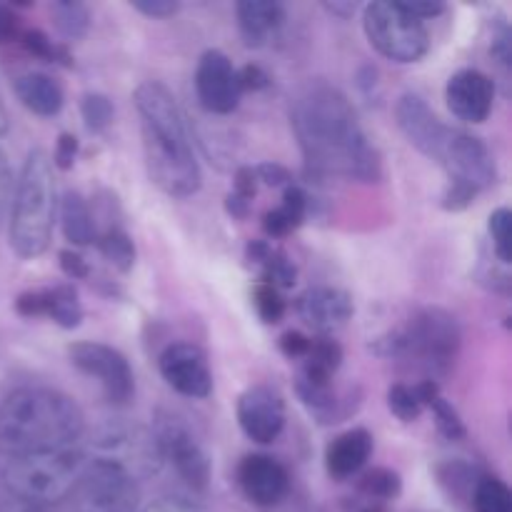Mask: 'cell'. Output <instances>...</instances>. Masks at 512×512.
Returning <instances> with one entry per match:
<instances>
[{"label": "cell", "mask_w": 512, "mask_h": 512, "mask_svg": "<svg viewBox=\"0 0 512 512\" xmlns=\"http://www.w3.org/2000/svg\"><path fill=\"white\" fill-rule=\"evenodd\" d=\"M290 128L310 173L378 183L380 153L348 95L325 80H305L290 95Z\"/></svg>", "instance_id": "6da1fadb"}, {"label": "cell", "mask_w": 512, "mask_h": 512, "mask_svg": "<svg viewBox=\"0 0 512 512\" xmlns=\"http://www.w3.org/2000/svg\"><path fill=\"white\" fill-rule=\"evenodd\" d=\"M133 103L140 118L148 178L170 198H193L203 185V175L175 95L160 80H145L135 88Z\"/></svg>", "instance_id": "7a4b0ae2"}, {"label": "cell", "mask_w": 512, "mask_h": 512, "mask_svg": "<svg viewBox=\"0 0 512 512\" xmlns=\"http://www.w3.org/2000/svg\"><path fill=\"white\" fill-rule=\"evenodd\" d=\"M83 433V410L60 390L25 385L0 405V455L5 460L75 448Z\"/></svg>", "instance_id": "3957f363"}, {"label": "cell", "mask_w": 512, "mask_h": 512, "mask_svg": "<svg viewBox=\"0 0 512 512\" xmlns=\"http://www.w3.org/2000/svg\"><path fill=\"white\" fill-rule=\"evenodd\" d=\"M58 195H55L53 160L43 148H33L23 160L10 198L8 238L18 258H40L53 240Z\"/></svg>", "instance_id": "277c9868"}, {"label": "cell", "mask_w": 512, "mask_h": 512, "mask_svg": "<svg viewBox=\"0 0 512 512\" xmlns=\"http://www.w3.org/2000/svg\"><path fill=\"white\" fill-rule=\"evenodd\" d=\"M460 325L445 308H420L405 323L395 325L375 350L383 358L398 360L408 368L423 373V380H435L453 370L460 353Z\"/></svg>", "instance_id": "5b68a950"}, {"label": "cell", "mask_w": 512, "mask_h": 512, "mask_svg": "<svg viewBox=\"0 0 512 512\" xmlns=\"http://www.w3.org/2000/svg\"><path fill=\"white\" fill-rule=\"evenodd\" d=\"M83 468L85 455L80 445H75V448L53 450V453L5 460L3 480L15 500L45 508L75 493Z\"/></svg>", "instance_id": "8992f818"}, {"label": "cell", "mask_w": 512, "mask_h": 512, "mask_svg": "<svg viewBox=\"0 0 512 512\" xmlns=\"http://www.w3.org/2000/svg\"><path fill=\"white\" fill-rule=\"evenodd\" d=\"M363 28L368 43L383 58L408 65L425 58L430 35L423 20L413 18L400 0H373L363 10Z\"/></svg>", "instance_id": "52a82bcc"}, {"label": "cell", "mask_w": 512, "mask_h": 512, "mask_svg": "<svg viewBox=\"0 0 512 512\" xmlns=\"http://www.w3.org/2000/svg\"><path fill=\"white\" fill-rule=\"evenodd\" d=\"M150 433H153L160 463H170V468L178 473V478L190 490H198V493L208 490L213 465H210V458L198 435L190 430V425L183 418L168 413V410H160L155 415Z\"/></svg>", "instance_id": "ba28073f"}, {"label": "cell", "mask_w": 512, "mask_h": 512, "mask_svg": "<svg viewBox=\"0 0 512 512\" xmlns=\"http://www.w3.org/2000/svg\"><path fill=\"white\" fill-rule=\"evenodd\" d=\"M83 512H135L140 500L138 478L123 465L108 458L85 460L75 485Z\"/></svg>", "instance_id": "9c48e42d"}, {"label": "cell", "mask_w": 512, "mask_h": 512, "mask_svg": "<svg viewBox=\"0 0 512 512\" xmlns=\"http://www.w3.org/2000/svg\"><path fill=\"white\" fill-rule=\"evenodd\" d=\"M68 358L73 368L88 378L98 380L103 398L110 405H128L135 395V375L130 370L128 358L113 345L83 340L68 348Z\"/></svg>", "instance_id": "30bf717a"}, {"label": "cell", "mask_w": 512, "mask_h": 512, "mask_svg": "<svg viewBox=\"0 0 512 512\" xmlns=\"http://www.w3.org/2000/svg\"><path fill=\"white\" fill-rule=\"evenodd\" d=\"M395 120H398L400 133L408 138V143L415 150H420L433 163H443L445 153L450 148V140L455 135V128L453 125H445L420 95H400L398 105H395Z\"/></svg>", "instance_id": "8fae6325"}, {"label": "cell", "mask_w": 512, "mask_h": 512, "mask_svg": "<svg viewBox=\"0 0 512 512\" xmlns=\"http://www.w3.org/2000/svg\"><path fill=\"white\" fill-rule=\"evenodd\" d=\"M440 168L448 173V183L468 185L475 193L493 188L498 180V165L485 140L458 128Z\"/></svg>", "instance_id": "7c38bea8"}, {"label": "cell", "mask_w": 512, "mask_h": 512, "mask_svg": "<svg viewBox=\"0 0 512 512\" xmlns=\"http://www.w3.org/2000/svg\"><path fill=\"white\" fill-rule=\"evenodd\" d=\"M158 370L165 383L183 398L203 400L213 393V373H210L208 355L195 343H170L160 353Z\"/></svg>", "instance_id": "4fadbf2b"}, {"label": "cell", "mask_w": 512, "mask_h": 512, "mask_svg": "<svg viewBox=\"0 0 512 512\" xmlns=\"http://www.w3.org/2000/svg\"><path fill=\"white\" fill-rule=\"evenodd\" d=\"M195 93L208 113H233L243 95L233 60L220 50H205L195 68Z\"/></svg>", "instance_id": "5bb4252c"}, {"label": "cell", "mask_w": 512, "mask_h": 512, "mask_svg": "<svg viewBox=\"0 0 512 512\" xmlns=\"http://www.w3.org/2000/svg\"><path fill=\"white\" fill-rule=\"evenodd\" d=\"M238 425L253 443L268 445L285 428V400L273 385H253L238 398Z\"/></svg>", "instance_id": "9a60e30c"}, {"label": "cell", "mask_w": 512, "mask_h": 512, "mask_svg": "<svg viewBox=\"0 0 512 512\" xmlns=\"http://www.w3.org/2000/svg\"><path fill=\"white\" fill-rule=\"evenodd\" d=\"M445 100L450 113L463 123H485L493 110L495 85L485 73L475 68L458 70L445 85Z\"/></svg>", "instance_id": "2e32d148"}, {"label": "cell", "mask_w": 512, "mask_h": 512, "mask_svg": "<svg viewBox=\"0 0 512 512\" xmlns=\"http://www.w3.org/2000/svg\"><path fill=\"white\" fill-rule=\"evenodd\" d=\"M295 313L315 333L328 335L348 325V320L355 313V305L345 290L318 285V288H308L295 300Z\"/></svg>", "instance_id": "e0dca14e"}, {"label": "cell", "mask_w": 512, "mask_h": 512, "mask_svg": "<svg viewBox=\"0 0 512 512\" xmlns=\"http://www.w3.org/2000/svg\"><path fill=\"white\" fill-rule=\"evenodd\" d=\"M238 485L245 498L260 508H273L288 495V470L270 455H248L238 468Z\"/></svg>", "instance_id": "ac0fdd59"}, {"label": "cell", "mask_w": 512, "mask_h": 512, "mask_svg": "<svg viewBox=\"0 0 512 512\" xmlns=\"http://www.w3.org/2000/svg\"><path fill=\"white\" fill-rule=\"evenodd\" d=\"M295 393H298L300 403L308 408V413L313 415L320 425L343 423V420L355 410L353 400L340 398L338 390H335L333 378H323V375H313L300 370L298 380H295Z\"/></svg>", "instance_id": "d6986e66"}, {"label": "cell", "mask_w": 512, "mask_h": 512, "mask_svg": "<svg viewBox=\"0 0 512 512\" xmlns=\"http://www.w3.org/2000/svg\"><path fill=\"white\" fill-rule=\"evenodd\" d=\"M370 455H373V435L365 428H353L338 435L325 448V468H328L330 478L335 480L353 478L365 468Z\"/></svg>", "instance_id": "ffe728a7"}, {"label": "cell", "mask_w": 512, "mask_h": 512, "mask_svg": "<svg viewBox=\"0 0 512 512\" xmlns=\"http://www.w3.org/2000/svg\"><path fill=\"white\" fill-rule=\"evenodd\" d=\"M240 35L248 48H263L285 23V8L273 0H243L235 5Z\"/></svg>", "instance_id": "44dd1931"}, {"label": "cell", "mask_w": 512, "mask_h": 512, "mask_svg": "<svg viewBox=\"0 0 512 512\" xmlns=\"http://www.w3.org/2000/svg\"><path fill=\"white\" fill-rule=\"evenodd\" d=\"M15 95L30 113L40 118H53L63 110L65 103L60 83L45 73H23L15 78Z\"/></svg>", "instance_id": "7402d4cb"}, {"label": "cell", "mask_w": 512, "mask_h": 512, "mask_svg": "<svg viewBox=\"0 0 512 512\" xmlns=\"http://www.w3.org/2000/svg\"><path fill=\"white\" fill-rule=\"evenodd\" d=\"M245 258L250 265L260 270V283L273 285V288H293L298 278V268L283 250L273 248L268 240H253L245 248Z\"/></svg>", "instance_id": "603a6c76"}, {"label": "cell", "mask_w": 512, "mask_h": 512, "mask_svg": "<svg viewBox=\"0 0 512 512\" xmlns=\"http://www.w3.org/2000/svg\"><path fill=\"white\" fill-rule=\"evenodd\" d=\"M60 228H63L65 240L78 248L95 243L98 238L93 213L78 190H65L63 200H60Z\"/></svg>", "instance_id": "cb8c5ba5"}, {"label": "cell", "mask_w": 512, "mask_h": 512, "mask_svg": "<svg viewBox=\"0 0 512 512\" xmlns=\"http://www.w3.org/2000/svg\"><path fill=\"white\" fill-rule=\"evenodd\" d=\"M45 318L53 320L63 330H75L83 323V305L73 285L45 288Z\"/></svg>", "instance_id": "d4e9b609"}, {"label": "cell", "mask_w": 512, "mask_h": 512, "mask_svg": "<svg viewBox=\"0 0 512 512\" xmlns=\"http://www.w3.org/2000/svg\"><path fill=\"white\" fill-rule=\"evenodd\" d=\"M343 365V348H340L338 340L328 338H310V348L303 358V368L305 373L313 375H323V378H335L338 368Z\"/></svg>", "instance_id": "484cf974"}, {"label": "cell", "mask_w": 512, "mask_h": 512, "mask_svg": "<svg viewBox=\"0 0 512 512\" xmlns=\"http://www.w3.org/2000/svg\"><path fill=\"white\" fill-rule=\"evenodd\" d=\"M100 255L120 273H128L135 265V243L123 228H108L103 235L95 238Z\"/></svg>", "instance_id": "4316f807"}, {"label": "cell", "mask_w": 512, "mask_h": 512, "mask_svg": "<svg viewBox=\"0 0 512 512\" xmlns=\"http://www.w3.org/2000/svg\"><path fill=\"white\" fill-rule=\"evenodd\" d=\"M53 13L55 28L60 30L65 40H80L90 28V10L88 5L78 3V0H58L50 5Z\"/></svg>", "instance_id": "83f0119b"}, {"label": "cell", "mask_w": 512, "mask_h": 512, "mask_svg": "<svg viewBox=\"0 0 512 512\" xmlns=\"http://www.w3.org/2000/svg\"><path fill=\"white\" fill-rule=\"evenodd\" d=\"M473 510L475 512H512L510 488L498 478H478L473 488Z\"/></svg>", "instance_id": "f1b7e54d"}, {"label": "cell", "mask_w": 512, "mask_h": 512, "mask_svg": "<svg viewBox=\"0 0 512 512\" xmlns=\"http://www.w3.org/2000/svg\"><path fill=\"white\" fill-rule=\"evenodd\" d=\"M400 475L393 473L388 468H373L365 475H360L358 480V495L373 500V503L385 505L388 500H393L400 493Z\"/></svg>", "instance_id": "f546056e"}, {"label": "cell", "mask_w": 512, "mask_h": 512, "mask_svg": "<svg viewBox=\"0 0 512 512\" xmlns=\"http://www.w3.org/2000/svg\"><path fill=\"white\" fill-rule=\"evenodd\" d=\"M113 113V103L103 93H85L83 100H80V115H83L85 128L90 133H103L113 123Z\"/></svg>", "instance_id": "4dcf8cb0"}, {"label": "cell", "mask_w": 512, "mask_h": 512, "mask_svg": "<svg viewBox=\"0 0 512 512\" xmlns=\"http://www.w3.org/2000/svg\"><path fill=\"white\" fill-rule=\"evenodd\" d=\"M388 408L390 413H393L398 420H403V423H415L425 410L423 403L418 400V395H415L413 385H405V383L390 385Z\"/></svg>", "instance_id": "1f68e13d"}, {"label": "cell", "mask_w": 512, "mask_h": 512, "mask_svg": "<svg viewBox=\"0 0 512 512\" xmlns=\"http://www.w3.org/2000/svg\"><path fill=\"white\" fill-rule=\"evenodd\" d=\"M253 305L265 325H278L280 320L285 318V310H288V303H285V298L280 295V290L265 283L255 285Z\"/></svg>", "instance_id": "d6a6232c"}, {"label": "cell", "mask_w": 512, "mask_h": 512, "mask_svg": "<svg viewBox=\"0 0 512 512\" xmlns=\"http://www.w3.org/2000/svg\"><path fill=\"white\" fill-rule=\"evenodd\" d=\"M512 213L508 208H498L488 218V233L493 238V250L503 265H510L512 260Z\"/></svg>", "instance_id": "836d02e7"}, {"label": "cell", "mask_w": 512, "mask_h": 512, "mask_svg": "<svg viewBox=\"0 0 512 512\" xmlns=\"http://www.w3.org/2000/svg\"><path fill=\"white\" fill-rule=\"evenodd\" d=\"M428 410H433L435 425H438L440 435H443L445 440H453V443H458V440H463L465 435H468L465 423L460 420V413L448 403V400L443 398V395H438V398L430 400Z\"/></svg>", "instance_id": "e575fe53"}, {"label": "cell", "mask_w": 512, "mask_h": 512, "mask_svg": "<svg viewBox=\"0 0 512 512\" xmlns=\"http://www.w3.org/2000/svg\"><path fill=\"white\" fill-rule=\"evenodd\" d=\"M23 45L30 55L45 60V63H60V65L73 63L68 50H65L63 45H55L43 30H28V33H23Z\"/></svg>", "instance_id": "d590c367"}, {"label": "cell", "mask_w": 512, "mask_h": 512, "mask_svg": "<svg viewBox=\"0 0 512 512\" xmlns=\"http://www.w3.org/2000/svg\"><path fill=\"white\" fill-rule=\"evenodd\" d=\"M308 193H305L300 185H288L283 193V203H280V213H283V218L288 220L290 228L298 230L300 225H303V220L308 218Z\"/></svg>", "instance_id": "8d00e7d4"}, {"label": "cell", "mask_w": 512, "mask_h": 512, "mask_svg": "<svg viewBox=\"0 0 512 512\" xmlns=\"http://www.w3.org/2000/svg\"><path fill=\"white\" fill-rule=\"evenodd\" d=\"M475 190L468 188V185H460V183H448L443 193V208L450 210V213H460V210L470 208L475 200Z\"/></svg>", "instance_id": "74e56055"}, {"label": "cell", "mask_w": 512, "mask_h": 512, "mask_svg": "<svg viewBox=\"0 0 512 512\" xmlns=\"http://www.w3.org/2000/svg\"><path fill=\"white\" fill-rule=\"evenodd\" d=\"M258 183L270 185V188H288L293 185V178H290V170L280 163H260L258 168H253Z\"/></svg>", "instance_id": "f35d334b"}, {"label": "cell", "mask_w": 512, "mask_h": 512, "mask_svg": "<svg viewBox=\"0 0 512 512\" xmlns=\"http://www.w3.org/2000/svg\"><path fill=\"white\" fill-rule=\"evenodd\" d=\"M78 138L70 133H60L58 143H55L53 153V165L60 170H70L75 165V158H78Z\"/></svg>", "instance_id": "ab89813d"}, {"label": "cell", "mask_w": 512, "mask_h": 512, "mask_svg": "<svg viewBox=\"0 0 512 512\" xmlns=\"http://www.w3.org/2000/svg\"><path fill=\"white\" fill-rule=\"evenodd\" d=\"M133 5L138 13L148 15V18H170V15H175L180 10V3L178 0H133Z\"/></svg>", "instance_id": "60d3db41"}, {"label": "cell", "mask_w": 512, "mask_h": 512, "mask_svg": "<svg viewBox=\"0 0 512 512\" xmlns=\"http://www.w3.org/2000/svg\"><path fill=\"white\" fill-rule=\"evenodd\" d=\"M58 258H60V268H63V273L68 275V278L73 280L90 278V265L80 253H75V250H60Z\"/></svg>", "instance_id": "b9f144b4"}, {"label": "cell", "mask_w": 512, "mask_h": 512, "mask_svg": "<svg viewBox=\"0 0 512 512\" xmlns=\"http://www.w3.org/2000/svg\"><path fill=\"white\" fill-rule=\"evenodd\" d=\"M15 310L23 318H40V315H45V290H28V293L18 295Z\"/></svg>", "instance_id": "7bdbcfd3"}, {"label": "cell", "mask_w": 512, "mask_h": 512, "mask_svg": "<svg viewBox=\"0 0 512 512\" xmlns=\"http://www.w3.org/2000/svg\"><path fill=\"white\" fill-rule=\"evenodd\" d=\"M323 512H385V505L373 503V500L358 495V498L335 500V503H330Z\"/></svg>", "instance_id": "ee69618b"}, {"label": "cell", "mask_w": 512, "mask_h": 512, "mask_svg": "<svg viewBox=\"0 0 512 512\" xmlns=\"http://www.w3.org/2000/svg\"><path fill=\"white\" fill-rule=\"evenodd\" d=\"M238 83L240 90H265L270 85V75L265 73L260 65H245L243 70H238Z\"/></svg>", "instance_id": "f6af8a7d"}, {"label": "cell", "mask_w": 512, "mask_h": 512, "mask_svg": "<svg viewBox=\"0 0 512 512\" xmlns=\"http://www.w3.org/2000/svg\"><path fill=\"white\" fill-rule=\"evenodd\" d=\"M310 348V338H305L303 333H295V330H290V333H285L283 338H280V350H283L285 358L290 360H303L305 353H308Z\"/></svg>", "instance_id": "bcb514c9"}, {"label": "cell", "mask_w": 512, "mask_h": 512, "mask_svg": "<svg viewBox=\"0 0 512 512\" xmlns=\"http://www.w3.org/2000/svg\"><path fill=\"white\" fill-rule=\"evenodd\" d=\"M258 178H255L253 168H240L238 173H235V183H233V190L230 193L240 195L243 200H248V203H253V198L258 195Z\"/></svg>", "instance_id": "7dc6e473"}, {"label": "cell", "mask_w": 512, "mask_h": 512, "mask_svg": "<svg viewBox=\"0 0 512 512\" xmlns=\"http://www.w3.org/2000/svg\"><path fill=\"white\" fill-rule=\"evenodd\" d=\"M400 5H403L405 10H408L413 18L418 20H430V18H438V15L445 13V5L443 3H433V0H413V3H408V0H400Z\"/></svg>", "instance_id": "c3c4849f"}, {"label": "cell", "mask_w": 512, "mask_h": 512, "mask_svg": "<svg viewBox=\"0 0 512 512\" xmlns=\"http://www.w3.org/2000/svg\"><path fill=\"white\" fill-rule=\"evenodd\" d=\"M13 173H10V165L5 153L0 150V220H3L5 210L10 208V198H13Z\"/></svg>", "instance_id": "681fc988"}, {"label": "cell", "mask_w": 512, "mask_h": 512, "mask_svg": "<svg viewBox=\"0 0 512 512\" xmlns=\"http://www.w3.org/2000/svg\"><path fill=\"white\" fill-rule=\"evenodd\" d=\"M18 30H20L18 15H15L8 5H0V45L18 38Z\"/></svg>", "instance_id": "f907efd6"}, {"label": "cell", "mask_w": 512, "mask_h": 512, "mask_svg": "<svg viewBox=\"0 0 512 512\" xmlns=\"http://www.w3.org/2000/svg\"><path fill=\"white\" fill-rule=\"evenodd\" d=\"M490 53L495 55V60H498L500 65H510L512 48H510V30H508V25H503V28H500V33L495 35L493 45H490Z\"/></svg>", "instance_id": "816d5d0a"}, {"label": "cell", "mask_w": 512, "mask_h": 512, "mask_svg": "<svg viewBox=\"0 0 512 512\" xmlns=\"http://www.w3.org/2000/svg\"><path fill=\"white\" fill-rule=\"evenodd\" d=\"M143 512H200V510L180 498H160L155 500V503H150Z\"/></svg>", "instance_id": "f5cc1de1"}, {"label": "cell", "mask_w": 512, "mask_h": 512, "mask_svg": "<svg viewBox=\"0 0 512 512\" xmlns=\"http://www.w3.org/2000/svg\"><path fill=\"white\" fill-rule=\"evenodd\" d=\"M250 208H253V203L243 200V198H240V195L228 193V198H225V210H228V213L233 215L235 220H245V218H248Z\"/></svg>", "instance_id": "db71d44e"}, {"label": "cell", "mask_w": 512, "mask_h": 512, "mask_svg": "<svg viewBox=\"0 0 512 512\" xmlns=\"http://www.w3.org/2000/svg\"><path fill=\"white\" fill-rule=\"evenodd\" d=\"M0 512H45V510L38 508V505H30V503H23V500L10 498L8 503L0 505Z\"/></svg>", "instance_id": "11a10c76"}, {"label": "cell", "mask_w": 512, "mask_h": 512, "mask_svg": "<svg viewBox=\"0 0 512 512\" xmlns=\"http://www.w3.org/2000/svg\"><path fill=\"white\" fill-rule=\"evenodd\" d=\"M325 10L340 15V18H348V15L355 13V3H325Z\"/></svg>", "instance_id": "9f6ffc18"}, {"label": "cell", "mask_w": 512, "mask_h": 512, "mask_svg": "<svg viewBox=\"0 0 512 512\" xmlns=\"http://www.w3.org/2000/svg\"><path fill=\"white\" fill-rule=\"evenodd\" d=\"M8 133V110H5V103H3V95H0V138Z\"/></svg>", "instance_id": "6f0895ef"}]
</instances>
